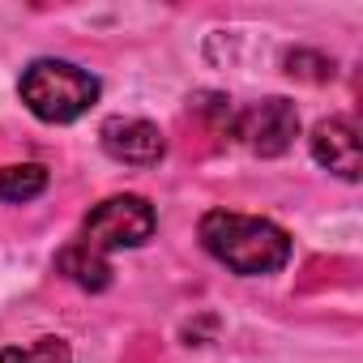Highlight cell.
<instances>
[{
    "instance_id": "obj_7",
    "label": "cell",
    "mask_w": 363,
    "mask_h": 363,
    "mask_svg": "<svg viewBox=\"0 0 363 363\" xmlns=\"http://www.w3.org/2000/svg\"><path fill=\"white\" fill-rule=\"evenodd\" d=\"M56 269H60L69 282H77L82 291H107V286H111V261L99 257V252H90V248L77 244V240L60 248Z\"/></svg>"
},
{
    "instance_id": "obj_6",
    "label": "cell",
    "mask_w": 363,
    "mask_h": 363,
    "mask_svg": "<svg viewBox=\"0 0 363 363\" xmlns=\"http://www.w3.org/2000/svg\"><path fill=\"white\" fill-rule=\"evenodd\" d=\"M312 158L325 167V171H333V175H342L346 184H354L359 179V171H363V158H359V133H354V124L346 120V116H329V120H320L316 128H312Z\"/></svg>"
},
{
    "instance_id": "obj_9",
    "label": "cell",
    "mask_w": 363,
    "mask_h": 363,
    "mask_svg": "<svg viewBox=\"0 0 363 363\" xmlns=\"http://www.w3.org/2000/svg\"><path fill=\"white\" fill-rule=\"evenodd\" d=\"M0 363H73L69 342L65 337H39L35 346H5L0 350Z\"/></svg>"
},
{
    "instance_id": "obj_2",
    "label": "cell",
    "mask_w": 363,
    "mask_h": 363,
    "mask_svg": "<svg viewBox=\"0 0 363 363\" xmlns=\"http://www.w3.org/2000/svg\"><path fill=\"white\" fill-rule=\"evenodd\" d=\"M22 103L30 107V116H39L43 124H73L82 120L94 103H99V77H90L86 69L69 65V60H35L22 82Z\"/></svg>"
},
{
    "instance_id": "obj_4",
    "label": "cell",
    "mask_w": 363,
    "mask_h": 363,
    "mask_svg": "<svg viewBox=\"0 0 363 363\" xmlns=\"http://www.w3.org/2000/svg\"><path fill=\"white\" fill-rule=\"evenodd\" d=\"M227 133L240 137L252 154H261V158H278V154H286V150L295 145V137H299V111H295L291 99L274 94V99H261V103L235 111Z\"/></svg>"
},
{
    "instance_id": "obj_8",
    "label": "cell",
    "mask_w": 363,
    "mask_h": 363,
    "mask_svg": "<svg viewBox=\"0 0 363 363\" xmlns=\"http://www.w3.org/2000/svg\"><path fill=\"white\" fill-rule=\"evenodd\" d=\"M48 189V167L39 162H18V167H0V201L26 206Z\"/></svg>"
},
{
    "instance_id": "obj_1",
    "label": "cell",
    "mask_w": 363,
    "mask_h": 363,
    "mask_svg": "<svg viewBox=\"0 0 363 363\" xmlns=\"http://www.w3.org/2000/svg\"><path fill=\"white\" fill-rule=\"evenodd\" d=\"M201 244L240 278H265L291 261V235L278 223L231 210H210L201 218Z\"/></svg>"
},
{
    "instance_id": "obj_3",
    "label": "cell",
    "mask_w": 363,
    "mask_h": 363,
    "mask_svg": "<svg viewBox=\"0 0 363 363\" xmlns=\"http://www.w3.org/2000/svg\"><path fill=\"white\" fill-rule=\"evenodd\" d=\"M154 227H158V214L145 197L137 193H120V197H107L99 201L86 218H82V235L77 244H86L90 252L99 257H111L120 248H141L154 240Z\"/></svg>"
},
{
    "instance_id": "obj_5",
    "label": "cell",
    "mask_w": 363,
    "mask_h": 363,
    "mask_svg": "<svg viewBox=\"0 0 363 363\" xmlns=\"http://www.w3.org/2000/svg\"><path fill=\"white\" fill-rule=\"evenodd\" d=\"M99 145L107 150V158H116L124 167H154L167 154V141H162L158 124L137 120V116H111V120H103Z\"/></svg>"
}]
</instances>
